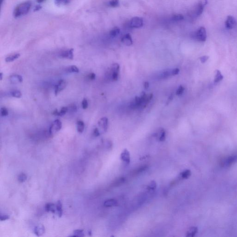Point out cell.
Wrapping results in <instances>:
<instances>
[{
	"mask_svg": "<svg viewBox=\"0 0 237 237\" xmlns=\"http://www.w3.org/2000/svg\"><path fill=\"white\" fill-rule=\"evenodd\" d=\"M32 6V3L30 1H26L18 5L15 8L14 11V16L15 18H18L23 16L29 12Z\"/></svg>",
	"mask_w": 237,
	"mask_h": 237,
	"instance_id": "1",
	"label": "cell"
},
{
	"mask_svg": "<svg viewBox=\"0 0 237 237\" xmlns=\"http://www.w3.org/2000/svg\"><path fill=\"white\" fill-rule=\"evenodd\" d=\"M207 32L206 28L201 26L197 30L191 33V37L200 42H205L207 40Z\"/></svg>",
	"mask_w": 237,
	"mask_h": 237,
	"instance_id": "2",
	"label": "cell"
},
{
	"mask_svg": "<svg viewBox=\"0 0 237 237\" xmlns=\"http://www.w3.org/2000/svg\"><path fill=\"white\" fill-rule=\"evenodd\" d=\"M62 127V122L59 120H56L53 121L49 129V134L50 135H54L56 132H58L61 130Z\"/></svg>",
	"mask_w": 237,
	"mask_h": 237,
	"instance_id": "3",
	"label": "cell"
},
{
	"mask_svg": "<svg viewBox=\"0 0 237 237\" xmlns=\"http://www.w3.org/2000/svg\"><path fill=\"white\" fill-rule=\"evenodd\" d=\"M143 20L142 18L139 17H135L132 18L129 22L130 27L132 28H139L143 26Z\"/></svg>",
	"mask_w": 237,
	"mask_h": 237,
	"instance_id": "4",
	"label": "cell"
},
{
	"mask_svg": "<svg viewBox=\"0 0 237 237\" xmlns=\"http://www.w3.org/2000/svg\"><path fill=\"white\" fill-rule=\"evenodd\" d=\"M207 2H205L204 3H199L197 4V6H195L194 9H193L192 11V15L194 17H198V16L201 15L203 13V10H204V5L206 4Z\"/></svg>",
	"mask_w": 237,
	"mask_h": 237,
	"instance_id": "5",
	"label": "cell"
},
{
	"mask_svg": "<svg viewBox=\"0 0 237 237\" xmlns=\"http://www.w3.org/2000/svg\"><path fill=\"white\" fill-rule=\"evenodd\" d=\"M237 23L236 20L233 16L229 15L225 21V26L228 29H232L235 28L237 26Z\"/></svg>",
	"mask_w": 237,
	"mask_h": 237,
	"instance_id": "6",
	"label": "cell"
},
{
	"mask_svg": "<svg viewBox=\"0 0 237 237\" xmlns=\"http://www.w3.org/2000/svg\"><path fill=\"white\" fill-rule=\"evenodd\" d=\"M237 160V157L235 155L229 156L223 160L221 162L222 166L227 167L233 165Z\"/></svg>",
	"mask_w": 237,
	"mask_h": 237,
	"instance_id": "7",
	"label": "cell"
},
{
	"mask_svg": "<svg viewBox=\"0 0 237 237\" xmlns=\"http://www.w3.org/2000/svg\"><path fill=\"white\" fill-rule=\"evenodd\" d=\"M66 81L61 79L59 81L58 84L55 86V94L57 95L59 93L63 91L66 87Z\"/></svg>",
	"mask_w": 237,
	"mask_h": 237,
	"instance_id": "8",
	"label": "cell"
},
{
	"mask_svg": "<svg viewBox=\"0 0 237 237\" xmlns=\"http://www.w3.org/2000/svg\"><path fill=\"white\" fill-rule=\"evenodd\" d=\"M73 49L63 51L60 53V56L64 59H67L72 60L74 58Z\"/></svg>",
	"mask_w": 237,
	"mask_h": 237,
	"instance_id": "9",
	"label": "cell"
},
{
	"mask_svg": "<svg viewBox=\"0 0 237 237\" xmlns=\"http://www.w3.org/2000/svg\"><path fill=\"white\" fill-rule=\"evenodd\" d=\"M121 159L127 165H128L130 163L131 158L130 153L128 150L125 149L124 150H123L121 153Z\"/></svg>",
	"mask_w": 237,
	"mask_h": 237,
	"instance_id": "10",
	"label": "cell"
},
{
	"mask_svg": "<svg viewBox=\"0 0 237 237\" xmlns=\"http://www.w3.org/2000/svg\"><path fill=\"white\" fill-rule=\"evenodd\" d=\"M34 234L37 236H41L45 233V227L42 225H38L34 228Z\"/></svg>",
	"mask_w": 237,
	"mask_h": 237,
	"instance_id": "11",
	"label": "cell"
},
{
	"mask_svg": "<svg viewBox=\"0 0 237 237\" xmlns=\"http://www.w3.org/2000/svg\"><path fill=\"white\" fill-rule=\"evenodd\" d=\"M121 41L123 44L128 46H130L132 44V40L130 34H127L125 35L121 38Z\"/></svg>",
	"mask_w": 237,
	"mask_h": 237,
	"instance_id": "12",
	"label": "cell"
},
{
	"mask_svg": "<svg viewBox=\"0 0 237 237\" xmlns=\"http://www.w3.org/2000/svg\"><path fill=\"white\" fill-rule=\"evenodd\" d=\"M99 127L103 128L105 132L107 130L108 127V119L107 118L103 117L101 118L98 122Z\"/></svg>",
	"mask_w": 237,
	"mask_h": 237,
	"instance_id": "13",
	"label": "cell"
},
{
	"mask_svg": "<svg viewBox=\"0 0 237 237\" xmlns=\"http://www.w3.org/2000/svg\"><path fill=\"white\" fill-rule=\"evenodd\" d=\"M68 112V107H63L61 109L59 112L58 110L56 109L55 110L53 111V113H52V114L55 115V116H63V115H65V114H66L67 112Z\"/></svg>",
	"mask_w": 237,
	"mask_h": 237,
	"instance_id": "14",
	"label": "cell"
},
{
	"mask_svg": "<svg viewBox=\"0 0 237 237\" xmlns=\"http://www.w3.org/2000/svg\"><path fill=\"white\" fill-rule=\"evenodd\" d=\"M45 210L47 212H51L52 213H55L56 211V205L54 203H47L45 206Z\"/></svg>",
	"mask_w": 237,
	"mask_h": 237,
	"instance_id": "15",
	"label": "cell"
},
{
	"mask_svg": "<svg viewBox=\"0 0 237 237\" xmlns=\"http://www.w3.org/2000/svg\"><path fill=\"white\" fill-rule=\"evenodd\" d=\"M156 136L158 137V140L161 142L165 141L166 139V132L163 129H161L159 132L155 134Z\"/></svg>",
	"mask_w": 237,
	"mask_h": 237,
	"instance_id": "16",
	"label": "cell"
},
{
	"mask_svg": "<svg viewBox=\"0 0 237 237\" xmlns=\"http://www.w3.org/2000/svg\"><path fill=\"white\" fill-rule=\"evenodd\" d=\"M117 201L114 199H109L105 201L104 203V205L106 207H115L117 205Z\"/></svg>",
	"mask_w": 237,
	"mask_h": 237,
	"instance_id": "17",
	"label": "cell"
},
{
	"mask_svg": "<svg viewBox=\"0 0 237 237\" xmlns=\"http://www.w3.org/2000/svg\"><path fill=\"white\" fill-rule=\"evenodd\" d=\"M198 228L197 227H190L186 233V237H193L197 233Z\"/></svg>",
	"mask_w": 237,
	"mask_h": 237,
	"instance_id": "18",
	"label": "cell"
},
{
	"mask_svg": "<svg viewBox=\"0 0 237 237\" xmlns=\"http://www.w3.org/2000/svg\"><path fill=\"white\" fill-rule=\"evenodd\" d=\"M125 177H120V178H118L114 182H113L111 185L113 187L119 186L120 185L123 184V183L125 182Z\"/></svg>",
	"mask_w": 237,
	"mask_h": 237,
	"instance_id": "19",
	"label": "cell"
},
{
	"mask_svg": "<svg viewBox=\"0 0 237 237\" xmlns=\"http://www.w3.org/2000/svg\"><path fill=\"white\" fill-rule=\"evenodd\" d=\"M20 56L19 53H15L14 54L11 55L9 56H7L5 59V61L6 62H11L14 60H16V59H18Z\"/></svg>",
	"mask_w": 237,
	"mask_h": 237,
	"instance_id": "20",
	"label": "cell"
},
{
	"mask_svg": "<svg viewBox=\"0 0 237 237\" xmlns=\"http://www.w3.org/2000/svg\"><path fill=\"white\" fill-rule=\"evenodd\" d=\"M191 175V171L189 169H186L185 171L182 172L180 175V177L183 179H187L189 178Z\"/></svg>",
	"mask_w": 237,
	"mask_h": 237,
	"instance_id": "21",
	"label": "cell"
},
{
	"mask_svg": "<svg viewBox=\"0 0 237 237\" xmlns=\"http://www.w3.org/2000/svg\"><path fill=\"white\" fill-rule=\"evenodd\" d=\"M223 79V76L221 74V72L219 70L216 71V74L214 79V82L217 84L218 82L221 81Z\"/></svg>",
	"mask_w": 237,
	"mask_h": 237,
	"instance_id": "22",
	"label": "cell"
},
{
	"mask_svg": "<svg viewBox=\"0 0 237 237\" xmlns=\"http://www.w3.org/2000/svg\"><path fill=\"white\" fill-rule=\"evenodd\" d=\"M56 212L59 217H61L63 215L62 204L61 201H59L56 204Z\"/></svg>",
	"mask_w": 237,
	"mask_h": 237,
	"instance_id": "23",
	"label": "cell"
},
{
	"mask_svg": "<svg viewBox=\"0 0 237 237\" xmlns=\"http://www.w3.org/2000/svg\"><path fill=\"white\" fill-rule=\"evenodd\" d=\"M84 129V123L82 121H79L77 122V130L79 133H82Z\"/></svg>",
	"mask_w": 237,
	"mask_h": 237,
	"instance_id": "24",
	"label": "cell"
},
{
	"mask_svg": "<svg viewBox=\"0 0 237 237\" xmlns=\"http://www.w3.org/2000/svg\"><path fill=\"white\" fill-rule=\"evenodd\" d=\"M148 167V166L146 165H143V166H140V167H139V168L135 169V171L133 172L132 174H133V175H135V176L136 175L140 174V173H142V172H143L146 171V169H147Z\"/></svg>",
	"mask_w": 237,
	"mask_h": 237,
	"instance_id": "25",
	"label": "cell"
},
{
	"mask_svg": "<svg viewBox=\"0 0 237 237\" xmlns=\"http://www.w3.org/2000/svg\"><path fill=\"white\" fill-rule=\"evenodd\" d=\"M120 28L118 27H114L110 31V35L113 37H115L118 35L120 33Z\"/></svg>",
	"mask_w": 237,
	"mask_h": 237,
	"instance_id": "26",
	"label": "cell"
},
{
	"mask_svg": "<svg viewBox=\"0 0 237 237\" xmlns=\"http://www.w3.org/2000/svg\"><path fill=\"white\" fill-rule=\"evenodd\" d=\"M184 19V16L181 14H176L172 16L171 20L173 22H179Z\"/></svg>",
	"mask_w": 237,
	"mask_h": 237,
	"instance_id": "27",
	"label": "cell"
},
{
	"mask_svg": "<svg viewBox=\"0 0 237 237\" xmlns=\"http://www.w3.org/2000/svg\"><path fill=\"white\" fill-rule=\"evenodd\" d=\"M73 237H84V231L82 230H76L73 231Z\"/></svg>",
	"mask_w": 237,
	"mask_h": 237,
	"instance_id": "28",
	"label": "cell"
},
{
	"mask_svg": "<svg viewBox=\"0 0 237 237\" xmlns=\"http://www.w3.org/2000/svg\"><path fill=\"white\" fill-rule=\"evenodd\" d=\"M67 70L69 72L78 73L79 72V69L75 66H70Z\"/></svg>",
	"mask_w": 237,
	"mask_h": 237,
	"instance_id": "29",
	"label": "cell"
},
{
	"mask_svg": "<svg viewBox=\"0 0 237 237\" xmlns=\"http://www.w3.org/2000/svg\"><path fill=\"white\" fill-rule=\"evenodd\" d=\"M157 188V183L155 181H151L149 183L147 187V189L149 190H154L156 189Z\"/></svg>",
	"mask_w": 237,
	"mask_h": 237,
	"instance_id": "30",
	"label": "cell"
},
{
	"mask_svg": "<svg viewBox=\"0 0 237 237\" xmlns=\"http://www.w3.org/2000/svg\"><path fill=\"white\" fill-rule=\"evenodd\" d=\"M109 4L112 8H116L119 6V0H111L109 2Z\"/></svg>",
	"mask_w": 237,
	"mask_h": 237,
	"instance_id": "31",
	"label": "cell"
},
{
	"mask_svg": "<svg viewBox=\"0 0 237 237\" xmlns=\"http://www.w3.org/2000/svg\"><path fill=\"white\" fill-rule=\"evenodd\" d=\"M26 179H27L26 175L25 173H22L20 174L18 179L20 183H24L26 181Z\"/></svg>",
	"mask_w": 237,
	"mask_h": 237,
	"instance_id": "32",
	"label": "cell"
},
{
	"mask_svg": "<svg viewBox=\"0 0 237 237\" xmlns=\"http://www.w3.org/2000/svg\"><path fill=\"white\" fill-rule=\"evenodd\" d=\"M11 95L13 97H15L17 98H19L22 97V93L20 92L19 91H14L11 92Z\"/></svg>",
	"mask_w": 237,
	"mask_h": 237,
	"instance_id": "33",
	"label": "cell"
},
{
	"mask_svg": "<svg viewBox=\"0 0 237 237\" xmlns=\"http://www.w3.org/2000/svg\"><path fill=\"white\" fill-rule=\"evenodd\" d=\"M68 112L70 113H75L77 111V107L75 104H71L68 107Z\"/></svg>",
	"mask_w": 237,
	"mask_h": 237,
	"instance_id": "34",
	"label": "cell"
},
{
	"mask_svg": "<svg viewBox=\"0 0 237 237\" xmlns=\"http://www.w3.org/2000/svg\"><path fill=\"white\" fill-rule=\"evenodd\" d=\"M1 116H7L8 115V110L6 107H1Z\"/></svg>",
	"mask_w": 237,
	"mask_h": 237,
	"instance_id": "35",
	"label": "cell"
},
{
	"mask_svg": "<svg viewBox=\"0 0 237 237\" xmlns=\"http://www.w3.org/2000/svg\"><path fill=\"white\" fill-rule=\"evenodd\" d=\"M111 70H112V72L115 71V72H118L119 70H120V66L118 63H114V64L112 65Z\"/></svg>",
	"mask_w": 237,
	"mask_h": 237,
	"instance_id": "36",
	"label": "cell"
},
{
	"mask_svg": "<svg viewBox=\"0 0 237 237\" xmlns=\"http://www.w3.org/2000/svg\"><path fill=\"white\" fill-rule=\"evenodd\" d=\"M82 109H86L88 107V100L86 99H84L82 102Z\"/></svg>",
	"mask_w": 237,
	"mask_h": 237,
	"instance_id": "37",
	"label": "cell"
},
{
	"mask_svg": "<svg viewBox=\"0 0 237 237\" xmlns=\"http://www.w3.org/2000/svg\"><path fill=\"white\" fill-rule=\"evenodd\" d=\"M69 2V0H55V3L59 5L63 4H66L68 3Z\"/></svg>",
	"mask_w": 237,
	"mask_h": 237,
	"instance_id": "38",
	"label": "cell"
},
{
	"mask_svg": "<svg viewBox=\"0 0 237 237\" xmlns=\"http://www.w3.org/2000/svg\"><path fill=\"white\" fill-rule=\"evenodd\" d=\"M184 87H183L182 86H180L179 87L178 89H177V91L176 92V95H182L183 92L184 91Z\"/></svg>",
	"mask_w": 237,
	"mask_h": 237,
	"instance_id": "39",
	"label": "cell"
},
{
	"mask_svg": "<svg viewBox=\"0 0 237 237\" xmlns=\"http://www.w3.org/2000/svg\"><path fill=\"white\" fill-rule=\"evenodd\" d=\"M112 79L114 81H117L118 79V72H112Z\"/></svg>",
	"mask_w": 237,
	"mask_h": 237,
	"instance_id": "40",
	"label": "cell"
},
{
	"mask_svg": "<svg viewBox=\"0 0 237 237\" xmlns=\"http://www.w3.org/2000/svg\"><path fill=\"white\" fill-rule=\"evenodd\" d=\"M87 78L88 80H94L95 79V75L94 73H91L89 74L87 76Z\"/></svg>",
	"mask_w": 237,
	"mask_h": 237,
	"instance_id": "41",
	"label": "cell"
},
{
	"mask_svg": "<svg viewBox=\"0 0 237 237\" xmlns=\"http://www.w3.org/2000/svg\"><path fill=\"white\" fill-rule=\"evenodd\" d=\"M208 59H209V56H204L201 57L200 58V59L201 60V62L203 63L206 62Z\"/></svg>",
	"mask_w": 237,
	"mask_h": 237,
	"instance_id": "42",
	"label": "cell"
},
{
	"mask_svg": "<svg viewBox=\"0 0 237 237\" xmlns=\"http://www.w3.org/2000/svg\"><path fill=\"white\" fill-rule=\"evenodd\" d=\"M9 219V216L8 215H1V217H0V220L1 221H4V220H7Z\"/></svg>",
	"mask_w": 237,
	"mask_h": 237,
	"instance_id": "43",
	"label": "cell"
},
{
	"mask_svg": "<svg viewBox=\"0 0 237 237\" xmlns=\"http://www.w3.org/2000/svg\"><path fill=\"white\" fill-rule=\"evenodd\" d=\"M93 135H94V136H95V137H98L100 135L99 131L98 129L97 128H95L94 129Z\"/></svg>",
	"mask_w": 237,
	"mask_h": 237,
	"instance_id": "44",
	"label": "cell"
},
{
	"mask_svg": "<svg viewBox=\"0 0 237 237\" xmlns=\"http://www.w3.org/2000/svg\"><path fill=\"white\" fill-rule=\"evenodd\" d=\"M179 72V70L178 68L175 69L173 70H172V75H176Z\"/></svg>",
	"mask_w": 237,
	"mask_h": 237,
	"instance_id": "45",
	"label": "cell"
},
{
	"mask_svg": "<svg viewBox=\"0 0 237 237\" xmlns=\"http://www.w3.org/2000/svg\"><path fill=\"white\" fill-rule=\"evenodd\" d=\"M153 94H150V95H148V96H147V98H146V101L148 103L151 99L153 98Z\"/></svg>",
	"mask_w": 237,
	"mask_h": 237,
	"instance_id": "46",
	"label": "cell"
},
{
	"mask_svg": "<svg viewBox=\"0 0 237 237\" xmlns=\"http://www.w3.org/2000/svg\"><path fill=\"white\" fill-rule=\"evenodd\" d=\"M16 77H17V79L18 80V82H23V78L22 77V76L19 75H16Z\"/></svg>",
	"mask_w": 237,
	"mask_h": 237,
	"instance_id": "47",
	"label": "cell"
},
{
	"mask_svg": "<svg viewBox=\"0 0 237 237\" xmlns=\"http://www.w3.org/2000/svg\"><path fill=\"white\" fill-rule=\"evenodd\" d=\"M149 82H146L144 83V87H145V88L146 89H147L149 88Z\"/></svg>",
	"mask_w": 237,
	"mask_h": 237,
	"instance_id": "48",
	"label": "cell"
},
{
	"mask_svg": "<svg viewBox=\"0 0 237 237\" xmlns=\"http://www.w3.org/2000/svg\"><path fill=\"white\" fill-rule=\"evenodd\" d=\"M41 8V7L40 6V5H38V6H37V7L35 8V11H38V10H40Z\"/></svg>",
	"mask_w": 237,
	"mask_h": 237,
	"instance_id": "49",
	"label": "cell"
},
{
	"mask_svg": "<svg viewBox=\"0 0 237 237\" xmlns=\"http://www.w3.org/2000/svg\"><path fill=\"white\" fill-rule=\"evenodd\" d=\"M173 99V95H171V96H169V98L168 100V102H170Z\"/></svg>",
	"mask_w": 237,
	"mask_h": 237,
	"instance_id": "50",
	"label": "cell"
},
{
	"mask_svg": "<svg viewBox=\"0 0 237 237\" xmlns=\"http://www.w3.org/2000/svg\"><path fill=\"white\" fill-rule=\"evenodd\" d=\"M2 77H3V74L1 72L0 74V79H1V80H2Z\"/></svg>",
	"mask_w": 237,
	"mask_h": 237,
	"instance_id": "51",
	"label": "cell"
},
{
	"mask_svg": "<svg viewBox=\"0 0 237 237\" xmlns=\"http://www.w3.org/2000/svg\"><path fill=\"white\" fill-rule=\"evenodd\" d=\"M44 1L45 0H37V1L38 3H41V2Z\"/></svg>",
	"mask_w": 237,
	"mask_h": 237,
	"instance_id": "52",
	"label": "cell"
},
{
	"mask_svg": "<svg viewBox=\"0 0 237 237\" xmlns=\"http://www.w3.org/2000/svg\"><path fill=\"white\" fill-rule=\"evenodd\" d=\"M3 1H4V0H1V4L2 5V3H3Z\"/></svg>",
	"mask_w": 237,
	"mask_h": 237,
	"instance_id": "53",
	"label": "cell"
}]
</instances>
